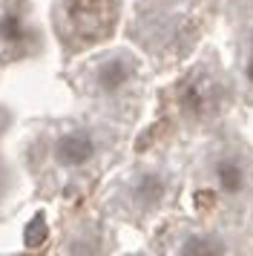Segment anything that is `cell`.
Masks as SVG:
<instances>
[{
	"instance_id": "1",
	"label": "cell",
	"mask_w": 253,
	"mask_h": 256,
	"mask_svg": "<svg viewBox=\"0 0 253 256\" xmlns=\"http://www.w3.org/2000/svg\"><path fill=\"white\" fill-rule=\"evenodd\" d=\"M92 156H95V141H92V136L84 132V130L64 132V136L55 141V158H58V164H64V167H80V164L90 162Z\"/></svg>"
},
{
	"instance_id": "2",
	"label": "cell",
	"mask_w": 253,
	"mask_h": 256,
	"mask_svg": "<svg viewBox=\"0 0 253 256\" xmlns=\"http://www.w3.org/2000/svg\"><path fill=\"white\" fill-rule=\"evenodd\" d=\"M136 70V64L126 58V55H115V58L104 60L98 75H95V81H98V90L101 92H118L126 81H130V75Z\"/></svg>"
},
{
	"instance_id": "3",
	"label": "cell",
	"mask_w": 253,
	"mask_h": 256,
	"mask_svg": "<svg viewBox=\"0 0 253 256\" xmlns=\"http://www.w3.org/2000/svg\"><path fill=\"white\" fill-rule=\"evenodd\" d=\"M216 182L224 193H230V196L242 193V190H244V182H248L244 164H242L239 158H233V156L222 158V162L216 164Z\"/></svg>"
},
{
	"instance_id": "4",
	"label": "cell",
	"mask_w": 253,
	"mask_h": 256,
	"mask_svg": "<svg viewBox=\"0 0 253 256\" xmlns=\"http://www.w3.org/2000/svg\"><path fill=\"white\" fill-rule=\"evenodd\" d=\"M161 193H164V178L161 176H141V182L136 184V198L138 202H144V204H152V202H158Z\"/></svg>"
},
{
	"instance_id": "5",
	"label": "cell",
	"mask_w": 253,
	"mask_h": 256,
	"mask_svg": "<svg viewBox=\"0 0 253 256\" xmlns=\"http://www.w3.org/2000/svg\"><path fill=\"white\" fill-rule=\"evenodd\" d=\"M46 236H49V228H46V219L38 213L32 222H29V228L23 233V242L29 244V248H40L46 242Z\"/></svg>"
},
{
	"instance_id": "6",
	"label": "cell",
	"mask_w": 253,
	"mask_h": 256,
	"mask_svg": "<svg viewBox=\"0 0 253 256\" xmlns=\"http://www.w3.org/2000/svg\"><path fill=\"white\" fill-rule=\"evenodd\" d=\"M0 35H3V40H9V44H18V40H23V24L18 14H6L3 18V24H0Z\"/></svg>"
},
{
	"instance_id": "7",
	"label": "cell",
	"mask_w": 253,
	"mask_h": 256,
	"mask_svg": "<svg viewBox=\"0 0 253 256\" xmlns=\"http://www.w3.org/2000/svg\"><path fill=\"white\" fill-rule=\"evenodd\" d=\"M182 254H222V248L210 239H198V236H190L187 242L182 244Z\"/></svg>"
},
{
	"instance_id": "8",
	"label": "cell",
	"mask_w": 253,
	"mask_h": 256,
	"mask_svg": "<svg viewBox=\"0 0 253 256\" xmlns=\"http://www.w3.org/2000/svg\"><path fill=\"white\" fill-rule=\"evenodd\" d=\"M244 78H248V84H253V55H250V60L244 64Z\"/></svg>"
},
{
	"instance_id": "9",
	"label": "cell",
	"mask_w": 253,
	"mask_h": 256,
	"mask_svg": "<svg viewBox=\"0 0 253 256\" xmlns=\"http://www.w3.org/2000/svg\"><path fill=\"white\" fill-rule=\"evenodd\" d=\"M250 46H253V35H250Z\"/></svg>"
}]
</instances>
